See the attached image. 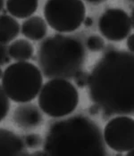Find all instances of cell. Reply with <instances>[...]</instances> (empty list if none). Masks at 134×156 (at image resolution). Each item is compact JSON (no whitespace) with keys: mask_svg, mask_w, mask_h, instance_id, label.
<instances>
[{"mask_svg":"<svg viewBox=\"0 0 134 156\" xmlns=\"http://www.w3.org/2000/svg\"><path fill=\"white\" fill-rule=\"evenodd\" d=\"M20 32V24L14 17L1 14L0 15V43L8 44L14 40Z\"/></svg>","mask_w":134,"mask_h":156,"instance_id":"cell-13","label":"cell"},{"mask_svg":"<svg viewBox=\"0 0 134 156\" xmlns=\"http://www.w3.org/2000/svg\"><path fill=\"white\" fill-rule=\"evenodd\" d=\"M8 54L13 60L24 62L31 59L34 54V48L29 40L21 38L14 40L8 47Z\"/></svg>","mask_w":134,"mask_h":156,"instance_id":"cell-14","label":"cell"},{"mask_svg":"<svg viewBox=\"0 0 134 156\" xmlns=\"http://www.w3.org/2000/svg\"><path fill=\"white\" fill-rule=\"evenodd\" d=\"M89 96L105 115H132L134 55L125 50L105 52L89 75Z\"/></svg>","mask_w":134,"mask_h":156,"instance_id":"cell-1","label":"cell"},{"mask_svg":"<svg viewBox=\"0 0 134 156\" xmlns=\"http://www.w3.org/2000/svg\"><path fill=\"white\" fill-rule=\"evenodd\" d=\"M83 23L86 27H91L93 25V19L91 17H85Z\"/></svg>","mask_w":134,"mask_h":156,"instance_id":"cell-22","label":"cell"},{"mask_svg":"<svg viewBox=\"0 0 134 156\" xmlns=\"http://www.w3.org/2000/svg\"><path fill=\"white\" fill-rule=\"evenodd\" d=\"M127 38V42H126V45H127V48L129 49L130 52L133 53L134 51V35L133 34H130L129 36L126 37Z\"/></svg>","mask_w":134,"mask_h":156,"instance_id":"cell-20","label":"cell"},{"mask_svg":"<svg viewBox=\"0 0 134 156\" xmlns=\"http://www.w3.org/2000/svg\"><path fill=\"white\" fill-rule=\"evenodd\" d=\"M13 120L17 127L24 129H36L44 121L40 108L30 102L23 103L16 107L13 112Z\"/></svg>","mask_w":134,"mask_h":156,"instance_id":"cell-9","label":"cell"},{"mask_svg":"<svg viewBox=\"0 0 134 156\" xmlns=\"http://www.w3.org/2000/svg\"><path fill=\"white\" fill-rule=\"evenodd\" d=\"M38 107L52 118H63L75 111L79 93L75 86L65 79H51L42 85L38 93Z\"/></svg>","mask_w":134,"mask_h":156,"instance_id":"cell-5","label":"cell"},{"mask_svg":"<svg viewBox=\"0 0 134 156\" xmlns=\"http://www.w3.org/2000/svg\"><path fill=\"white\" fill-rule=\"evenodd\" d=\"M105 144L115 152L125 153L134 149V120L126 115H119L108 120L105 126Z\"/></svg>","mask_w":134,"mask_h":156,"instance_id":"cell-7","label":"cell"},{"mask_svg":"<svg viewBox=\"0 0 134 156\" xmlns=\"http://www.w3.org/2000/svg\"><path fill=\"white\" fill-rule=\"evenodd\" d=\"M23 140L24 142L26 147L31 148V149H37L40 147L41 145H43V143H44V139L42 138V136L38 134H34V133L25 135L23 137Z\"/></svg>","mask_w":134,"mask_h":156,"instance_id":"cell-17","label":"cell"},{"mask_svg":"<svg viewBox=\"0 0 134 156\" xmlns=\"http://www.w3.org/2000/svg\"><path fill=\"white\" fill-rule=\"evenodd\" d=\"M43 150L49 156L107 154L99 127L89 118L79 114L53 122L46 135Z\"/></svg>","mask_w":134,"mask_h":156,"instance_id":"cell-2","label":"cell"},{"mask_svg":"<svg viewBox=\"0 0 134 156\" xmlns=\"http://www.w3.org/2000/svg\"><path fill=\"white\" fill-rule=\"evenodd\" d=\"M3 71H2V69H1V67H0V80L2 79V77H3Z\"/></svg>","mask_w":134,"mask_h":156,"instance_id":"cell-27","label":"cell"},{"mask_svg":"<svg viewBox=\"0 0 134 156\" xmlns=\"http://www.w3.org/2000/svg\"><path fill=\"white\" fill-rule=\"evenodd\" d=\"M30 155L23 140L11 130L0 128V156Z\"/></svg>","mask_w":134,"mask_h":156,"instance_id":"cell-10","label":"cell"},{"mask_svg":"<svg viewBox=\"0 0 134 156\" xmlns=\"http://www.w3.org/2000/svg\"></svg>","mask_w":134,"mask_h":156,"instance_id":"cell-28","label":"cell"},{"mask_svg":"<svg viewBox=\"0 0 134 156\" xmlns=\"http://www.w3.org/2000/svg\"><path fill=\"white\" fill-rule=\"evenodd\" d=\"M86 46L89 50L92 52H99L102 51L105 47V40L98 35H91L87 38Z\"/></svg>","mask_w":134,"mask_h":156,"instance_id":"cell-16","label":"cell"},{"mask_svg":"<svg viewBox=\"0 0 134 156\" xmlns=\"http://www.w3.org/2000/svg\"><path fill=\"white\" fill-rule=\"evenodd\" d=\"M5 45L6 44L0 43V65H5L11 60L8 54V48Z\"/></svg>","mask_w":134,"mask_h":156,"instance_id":"cell-19","label":"cell"},{"mask_svg":"<svg viewBox=\"0 0 134 156\" xmlns=\"http://www.w3.org/2000/svg\"><path fill=\"white\" fill-rule=\"evenodd\" d=\"M89 73L84 72V71H81L80 72H78L73 77L76 86L80 88H83V87H87L88 81H89Z\"/></svg>","mask_w":134,"mask_h":156,"instance_id":"cell-18","label":"cell"},{"mask_svg":"<svg viewBox=\"0 0 134 156\" xmlns=\"http://www.w3.org/2000/svg\"><path fill=\"white\" fill-rule=\"evenodd\" d=\"M38 0H6V10L13 17L27 19L36 12Z\"/></svg>","mask_w":134,"mask_h":156,"instance_id":"cell-12","label":"cell"},{"mask_svg":"<svg viewBox=\"0 0 134 156\" xmlns=\"http://www.w3.org/2000/svg\"><path fill=\"white\" fill-rule=\"evenodd\" d=\"M127 156H134V149H131L129 151H127Z\"/></svg>","mask_w":134,"mask_h":156,"instance_id":"cell-25","label":"cell"},{"mask_svg":"<svg viewBox=\"0 0 134 156\" xmlns=\"http://www.w3.org/2000/svg\"><path fill=\"white\" fill-rule=\"evenodd\" d=\"M10 99L0 85V122L7 116L10 111Z\"/></svg>","mask_w":134,"mask_h":156,"instance_id":"cell-15","label":"cell"},{"mask_svg":"<svg viewBox=\"0 0 134 156\" xmlns=\"http://www.w3.org/2000/svg\"><path fill=\"white\" fill-rule=\"evenodd\" d=\"M86 56L84 44L79 37L56 34L40 43L37 60L46 78L70 80L82 71Z\"/></svg>","mask_w":134,"mask_h":156,"instance_id":"cell-3","label":"cell"},{"mask_svg":"<svg viewBox=\"0 0 134 156\" xmlns=\"http://www.w3.org/2000/svg\"><path fill=\"white\" fill-rule=\"evenodd\" d=\"M133 23L130 15L120 8H109L98 20V30L102 36L114 42L125 39L131 34Z\"/></svg>","mask_w":134,"mask_h":156,"instance_id":"cell-8","label":"cell"},{"mask_svg":"<svg viewBox=\"0 0 134 156\" xmlns=\"http://www.w3.org/2000/svg\"><path fill=\"white\" fill-rule=\"evenodd\" d=\"M85 1L89 3V4H92V5H98V4H101L107 0H85Z\"/></svg>","mask_w":134,"mask_h":156,"instance_id":"cell-24","label":"cell"},{"mask_svg":"<svg viewBox=\"0 0 134 156\" xmlns=\"http://www.w3.org/2000/svg\"><path fill=\"white\" fill-rule=\"evenodd\" d=\"M22 33L30 40L38 41L43 39L48 33L46 21L40 16H31L22 24Z\"/></svg>","mask_w":134,"mask_h":156,"instance_id":"cell-11","label":"cell"},{"mask_svg":"<svg viewBox=\"0 0 134 156\" xmlns=\"http://www.w3.org/2000/svg\"><path fill=\"white\" fill-rule=\"evenodd\" d=\"M89 113L90 114H92V115H97L99 113V112L101 111V109L99 108V106L97 105L96 104H94L93 105H91L90 107H89Z\"/></svg>","mask_w":134,"mask_h":156,"instance_id":"cell-21","label":"cell"},{"mask_svg":"<svg viewBox=\"0 0 134 156\" xmlns=\"http://www.w3.org/2000/svg\"><path fill=\"white\" fill-rule=\"evenodd\" d=\"M44 17L49 26L59 33H70L78 30L86 17L82 0H47Z\"/></svg>","mask_w":134,"mask_h":156,"instance_id":"cell-6","label":"cell"},{"mask_svg":"<svg viewBox=\"0 0 134 156\" xmlns=\"http://www.w3.org/2000/svg\"><path fill=\"white\" fill-rule=\"evenodd\" d=\"M31 155H47L49 156L48 154V153L45 151V150H42V151H36L35 153H33V154H31Z\"/></svg>","mask_w":134,"mask_h":156,"instance_id":"cell-23","label":"cell"},{"mask_svg":"<svg viewBox=\"0 0 134 156\" xmlns=\"http://www.w3.org/2000/svg\"><path fill=\"white\" fill-rule=\"evenodd\" d=\"M4 5H5V0H0V12L3 11V9H4Z\"/></svg>","mask_w":134,"mask_h":156,"instance_id":"cell-26","label":"cell"},{"mask_svg":"<svg viewBox=\"0 0 134 156\" xmlns=\"http://www.w3.org/2000/svg\"><path fill=\"white\" fill-rule=\"evenodd\" d=\"M2 87L14 103H29L36 98L42 85L43 75L39 68L29 62L10 64L3 72Z\"/></svg>","mask_w":134,"mask_h":156,"instance_id":"cell-4","label":"cell"}]
</instances>
